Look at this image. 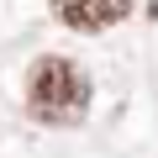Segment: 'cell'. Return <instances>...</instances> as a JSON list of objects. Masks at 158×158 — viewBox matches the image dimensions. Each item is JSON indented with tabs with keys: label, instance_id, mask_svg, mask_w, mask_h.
Instances as JSON below:
<instances>
[{
	"label": "cell",
	"instance_id": "6da1fadb",
	"mask_svg": "<svg viewBox=\"0 0 158 158\" xmlns=\"http://www.w3.org/2000/svg\"><path fill=\"white\" fill-rule=\"evenodd\" d=\"M90 111V79L74 58H37L27 74V116L42 127H79Z\"/></svg>",
	"mask_w": 158,
	"mask_h": 158
},
{
	"label": "cell",
	"instance_id": "7a4b0ae2",
	"mask_svg": "<svg viewBox=\"0 0 158 158\" xmlns=\"http://www.w3.org/2000/svg\"><path fill=\"white\" fill-rule=\"evenodd\" d=\"M53 6V16L63 21V27H74V32H106V27H116L127 11H132V0H48Z\"/></svg>",
	"mask_w": 158,
	"mask_h": 158
}]
</instances>
